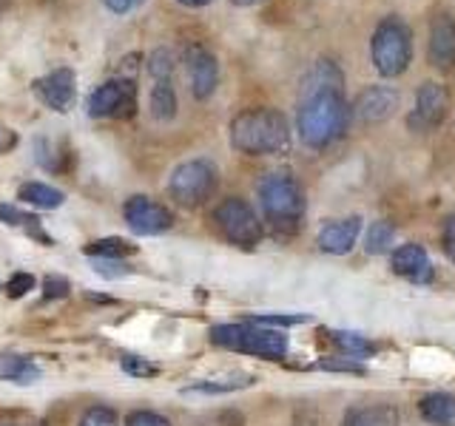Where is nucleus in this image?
<instances>
[{
    "label": "nucleus",
    "instance_id": "obj_1",
    "mask_svg": "<svg viewBox=\"0 0 455 426\" xmlns=\"http://www.w3.org/2000/svg\"><path fill=\"white\" fill-rule=\"evenodd\" d=\"M347 103L341 97V75L333 63H319L305 80L299 106V137L310 148H327L347 131Z\"/></svg>",
    "mask_w": 455,
    "mask_h": 426
},
{
    "label": "nucleus",
    "instance_id": "obj_2",
    "mask_svg": "<svg viewBox=\"0 0 455 426\" xmlns=\"http://www.w3.org/2000/svg\"><path fill=\"white\" fill-rule=\"evenodd\" d=\"M288 120L274 108H248L231 122V146L242 154H279L288 148Z\"/></svg>",
    "mask_w": 455,
    "mask_h": 426
},
{
    "label": "nucleus",
    "instance_id": "obj_3",
    "mask_svg": "<svg viewBox=\"0 0 455 426\" xmlns=\"http://www.w3.org/2000/svg\"><path fill=\"white\" fill-rule=\"evenodd\" d=\"M259 205L270 227L279 233H296L305 217V193L288 170L267 174L259 182Z\"/></svg>",
    "mask_w": 455,
    "mask_h": 426
},
{
    "label": "nucleus",
    "instance_id": "obj_4",
    "mask_svg": "<svg viewBox=\"0 0 455 426\" xmlns=\"http://www.w3.org/2000/svg\"><path fill=\"white\" fill-rule=\"evenodd\" d=\"M211 341L217 347L234 350V352H248L256 359L279 361L288 355V335L279 330H270L262 324H220L211 330Z\"/></svg>",
    "mask_w": 455,
    "mask_h": 426
},
{
    "label": "nucleus",
    "instance_id": "obj_5",
    "mask_svg": "<svg viewBox=\"0 0 455 426\" xmlns=\"http://www.w3.org/2000/svg\"><path fill=\"white\" fill-rule=\"evenodd\" d=\"M373 66L381 77H398L404 75L412 60V40L410 28L398 18H384L373 32Z\"/></svg>",
    "mask_w": 455,
    "mask_h": 426
},
{
    "label": "nucleus",
    "instance_id": "obj_6",
    "mask_svg": "<svg viewBox=\"0 0 455 426\" xmlns=\"http://www.w3.org/2000/svg\"><path fill=\"white\" fill-rule=\"evenodd\" d=\"M217 191V168L208 160H188L182 162L168 182V193L182 208H199Z\"/></svg>",
    "mask_w": 455,
    "mask_h": 426
},
{
    "label": "nucleus",
    "instance_id": "obj_7",
    "mask_svg": "<svg viewBox=\"0 0 455 426\" xmlns=\"http://www.w3.org/2000/svg\"><path fill=\"white\" fill-rule=\"evenodd\" d=\"M213 222H217L220 233L239 248H253L256 241L262 239L259 217H256V210L239 196L222 199V202L217 205V210H213Z\"/></svg>",
    "mask_w": 455,
    "mask_h": 426
},
{
    "label": "nucleus",
    "instance_id": "obj_8",
    "mask_svg": "<svg viewBox=\"0 0 455 426\" xmlns=\"http://www.w3.org/2000/svg\"><path fill=\"white\" fill-rule=\"evenodd\" d=\"M137 103V85L132 80H108L89 97L92 117H125L134 111Z\"/></svg>",
    "mask_w": 455,
    "mask_h": 426
},
{
    "label": "nucleus",
    "instance_id": "obj_9",
    "mask_svg": "<svg viewBox=\"0 0 455 426\" xmlns=\"http://www.w3.org/2000/svg\"><path fill=\"white\" fill-rule=\"evenodd\" d=\"M123 217H125V225L140 236L165 233L168 227L174 225L171 210L165 205H160V202H154V199H148V196H132V199H128V202L123 205Z\"/></svg>",
    "mask_w": 455,
    "mask_h": 426
},
{
    "label": "nucleus",
    "instance_id": "obj_10",
    "mask_svg": "<svg viewBox=\"0 0 455 426\" xmlns=\"http://www.w3.org/2000/svg\"><path fill=\"white\" fill-rule=\"evenodd\" d=\"M447 108H450V99H447L444 85H438V83H424L421 89H419L416 111H412L410 125L416 128V131H430V128H435V125L444 122Z\"/></svg>",
    "mask_w": 455,
    "mask_h": 426
},
{
    "label": "nucleus",
    "instance_id": "obj_11",
    "mask_svg": "<svg viewBox=\"0 0 455 426\" xmlns=\"http://www.w3.org/2000/svg\"><path fill=\"white\" fill-rule=\"evenodd\" d=\"M37 94L40 99L54 111H68L75 106L77 97V80L71 68H57L52 75H46L43 80H37Z\"/></svg>",
    "mask_w": 455,
    "mask_h": 426
},
{
    "label": "nucleus",
    "instance_id": "obj_12",
    "mask_svg": "<svg viewBox=\"0 0 455 426\" xmlns=\"http://www.w3.org/2000/svg\"><path fill=\"white\" fill-rule=\"evenodd\" d=\"M188 75H191V91L196 99H208L213 91H217L220 83V66L217 57H213L208 49L196 46L188 51Z\"/></svg>",
    "mask_w": 455,
    "mask_h": 426
},
{
    "label": "nucleus",
    "instance_id": "obj_13",
    "mask_svg": "<svg viewBox=\"0 0 455 426\" xmlns=\"http://www.w3.org/2000/svg\"><path fill=\"white\" fill-rule=\"evenodd\" d=\"M353 108L362 122H381L393 117V111L398 108V91L390 89V85H373V89L359 94Z\"/></svg>",
    "mask_w": 455,
    "mask_h": 426
},
{
    "label": "nucleus",
    "instance_id": "obj_14",
    "mask_svg": "<svg viewBox=\"0 0 455 426\" xmlns=\"http://www.w3.org/2000/svg\"><path fill=\"white\" fill-rule=\"evenodd\" d=\"M390 264H393V273H398L412 284H427L433 279L430 256H427L421 245H402L398 250H393Z\"/></svg>",
    "mask_w": 455,
    "mask_h": 426
},
{
    "label": "nucleus",
    "instance_id": "obj_15",
    "mask_svg": "<svg viewBox=\"0 0 455 426\" xmlns=\"http://www.w3.org/2000/svg\"><path fill=\"white\" fill-rule=\"evenodd\" d=\"M430 63L444 71L455 63V20L444 12L430 23Z\"/></svg>",
    "mask_w": 455,
    "mask_h": 426
},
{
    "label": "nucleus",
    "instance_id": "obj_16",
    "mask_svg": "<svg viewBox=\"0 0 455 426\" xmlns=\"http://www.w3.org/2000/svg\"><path fill=\"white\" fill-rule=\"evenodd\" d=\"M359 231H362V217H347V219H336V222H327L322 231H319V248L324 253H333V256H341V253H350L355 239H359Z\"/></svg>",
    "mask_w": 455,
    "mask_h": 426
},
{
    "label": "nucleus",
    "instance_id": "obj_17",
    "mask_svg": "<svg viewBox=\"0 0 455 426\" xmlns=\"http://www.w3.org/2000/svg\"><path fill=\"white\" fill-rule=\"evenodd\" d=\"M421 418L433 426H455V395L450 392H430L421 398Z\"/></svg>",
    "mask_w": 455,
    "mask_h": 426
},
{
    "label": "nucleus",
    "instance_id": "obj_18",
    "mask_svg": "<svg viewBox=\"0 0 455 426\" xmlns=\"http://www.w3.org/2000/svg\"><path fill=\"white\" fill-rule=\"evenodd\" d=\"M341 426H398V412L390 404H367L353 406Z\"/></svg>",
    "mask_w": 455,
    "mask_h": 426
},
{
    "label": "nucleus",
    "instance_id": "obj_19",
    "mask_svg": "<svg viewBox=\"0 0 455 426\" xmlns=\"http://www.w3.org/2000/svg\"><path fill=\"white\" fill-rule=\"evenodd\" d=\"M37 378H40V367L32 359H23V355H14V352H0V381L28 387V383H35Z\"/></svg>",
    "mask_w": 455,
    "mask_h": 426
},
{
    "label": "nucleus",
    "instance_id": "obj_20",
    "mask_svg": "<svg viewBox=\"0 0 455 426\" xmlns=\"http://www.w3.org/2000/svg\"><path fill=\"white\" fill-rule=\"evenodd\" d=\"M18 199L32 208H46V210H54L63 205V191L52 188L46 182H26L18 188Z\"/></svg>",
    "mask_w": 455,
    "mask_h": 426
},
{
    "label": "nucleus",
    "instance_id": "obj_21",
    "mask_svg": "<svg viewBox=\"0 0 455 426\" xmlns=\"http://www.w3.org/2000/svg\"><path fill=\"white\" fill-rule=\"evenodd\" d=\"M151 114H154V120H160V122L174 120V114H177V94H174V89H171L168 80H160V83L154 85V91H151Z\"/></svg>",
    "mask_w": 455,
    "mask_h": 426
},
{
    "label": "nucleus",
    "instance_id": "obj_22",
    "mask_svg": "<svg viewBox=\"0 0 455 426\" xmlns=\"http://www.w3.org/2000/svg\"><path fill=\"white\" fill-rule=\"evenodd\" d=\"M393 239H395V227L387 219H379V222L370 225V231L364 236V250L373 253V256H381L393 248Z\"/></svg>",
    "mask_w": 455,
    "mask_h": 426
},
{
    "label": "nucleus",
    "instance_id": "obj_23",
    "mask_svg": "<svg viewBox=\"0 0 455 426\" xmlns=\"http://www.w3.org/2000/svg\"><path fill=\"white\" fill-rule=\"evenodd\" d=\"M256 378L248 375V373H239V375H228V378H213V381H199V383H191L185 392H234V390H242V387H251Z\"/></svg>",
    "mask_w": 455,
    "mask_h": 426
},
{
    "label": "nucleus",
    "instance_id": "obj_24",
    "mask_svg": "<svg viewBox=\"0 0 455 426\" xmlns=\"http://www.w3.org/2000/svg\"><path fill=\"white\" fill-rule=\"evenodd\" d=\"M137 248L125 239H97L85 248V256H94V259H123V256H132Z\"/></svg>",
    "mask_w": 455,
    "mask_h": 426
},
{
    "label": "nucleus",
    "instance_id": "obj_25",
    "mask_svg": "<svg viewBox=\"0 0 455 426\" xmlns=\"http://www.w3.org/2000/svg\"><path fill=\"white\" fill-rule=\"evenodd\" d=\"M331 338L341 352L350 355V359H364V355L373 352V344L359 333H331Z\"/></svg>",
    "mask_w": 455,
    "mask_h": 426
},
{
    "label": "nucleus",
    "instance_id": "obj_26",
    "mask_svg": "<svg viewBox=\"0 0 455 426\" xmlns=\"http://www.w3.org/2000/svg\"><path fill=\"white\" fill-rule=\"evenodd\" d=\"M77 426H120V418L111 406H92L83 412Z\"/></svg>",
    "mask_w": 455,
    "mask_h": 426
},
{
    "label": "nucleus",
    "instance_id": "obj_27",
    "mask_svg": "<svg viewBox=\"0 0 455 426\" xmlns=\"http://www.w3.org/2000/svg\"><path fill=\"white\" fill-rule=\"evenodd\" d=\"M123 369H125L128 375H134V378H154V375H160V367L146 361V359H137V355H125Z\"/></svg>",
    "mask_w": 455,
    "mask_h": 426
},
{
    "label": "nucleus",
    "instance_id": "obj_28",
    "mask_svg": "<svg viewBox=\"0 0 455 426\" xmlns=\"http://www.w3.org/2000/svg\"><path fill=\"white\" fill-rule=\"evenodd\" d=\"M148 71L156 77V83H160V80H168V77H171V71H174V57H171V51L156 49V51L151 54Z\"/></svg>",
    "mask_w": 455,
    "mask_h": 426
},
{
    "label": "nucleus",
    "instance_id": "obj_29",
    "mask_svg": "<svg viewBox=\"0 0 455 426\" xmlns=\"http://www.w3.org/2000/svg\"><path fill=\"white\" fill-rule=\"evenodd\" d=\"M0 222L14 225V227H35L37 217L35 213H26L20 208H12V205H0Z\"/></svg>",
    "mask_w": 455,
    "mask_h": 426
},
{
    "label": "nucleus",
    "instance_id": "obj_30",
    "mask_svg": "<svg viewBox=\"0 0 455 426\" xmlns=\"http://www.w3.org/2000/svg\"><path fill=\"white\" fill-rule=\"evenodd\" d=\"M94 273L103 279H123L132 273V267L120 259H94Z\"/></svg>",
    "mask_w": 455,
    "mask_h": 426
},
{
    "label": "nucleus",
    "instance_id": "obj_31",
    "mask_svg": "<svg viewBox=\"0 0 455 426\" xmlns=\"http://www.w3.org/2000/svg\"><path fill=\"white\" fill-rule=\"evenodd\" d=\"M125 426H171V421L160 412H151V409H137L132 415L125 418Z\"/></svg>",
    "mask_w": 455,
    "mask_h": 426
},
{
    "label": "nucleus",
    "instance_id": "obj_32",
    "mask_svg": "<svg viewBox=\"0 0 455 426\" xmlns=\"http://www.w3.org/2000/svg\"><path fill=\"white\" fill-rule=\"evenodd\" d=\"M28 290H35V276L32 273H14L6 281V296L9 298H23Z\"/></svg>",
    "mask_w": 455,
    "mask_h": 426
},
{
    "label": "nucleus",
    "instance_id": "obj_33",
    "mask_svg": "<svg viewBox=\"0 0 455 426\" xmlns=\"http://www.w3.org/2000/svg\"><path fill=\"white\" fill-rule=\"evenodd\" d=\"M71 293V284L68 279H60V276H49L43 281V296L46 298H66Z\"/></svg>",
    "mask_w": 455,
    "mask_h": 426
},
{
    "label": "nucleus",
    "instance_id": "obj_34",
    "mask_svg": "<svg viewBox=\"0 0 455 426\" xmlns=\"http://www.w3.org/2000/svg\"><path fill=\"white\" fill-rule=\"evenodd\" d=\"M441 245H444V253L455 262V213H450L444 225H441Z\"/></svg>",
    "mask_w": 455,
    "mask_h": 426
},
{
    "label": "nucleus",
    "instance_id": "obj_35",
    "mask_svg": "<svg viewBox=\"0 0 455 426\" xmlns=\"http://www.w3.org/2000/svg\"><path fill=\"white\" fill-rule=\"evenodd\" d=\"M307 316H256L253 324L262 327H293V324H305Z\"/></svg>",
    "mask_w": 455,
    "mask_h": 426
},
{
    "label": "nucleus",
    "instance_id": "obj_36",
    "mask_svg": "<svg viewBox=\"0 0 455 426\" xmlns=\"http://www.w3.org/2000/svg\"><path fill=\"white\" fill-rule=\"evenodd\" d=\"M319 369H339V373H364V367L362 364H355V361H319Z\"/></svg>",
    "mask_w": 455,
    "mask_h": 426
},
{
    "label": "nucleus",
    "instance_id": "obj_37",
    "mask_svg": "<svg viewBox=\"0 0 455 426\" xmlns=\"http://www.w3.org/2000/svg\"><path fill=\"white\" fill-rule=\"evenodd\" d=\"M103 4L114 12V14H128V12H134L140 9L146 0H103Z\"/></svg>",
    "mask_w": 455,
    "mask_h": 426
},
{
    "label": "nucleus",
    "instance_id": "obj_38",
    "mask_svg": "<svg viewBox=\"0 0 455 426\" xmlns=\"http://www.w3.org/2000/svg\"><path fill=\"white\" fill-rule=\"evenodd\" d=\"M14 146V134L9 131V128L0 125V151H9Z\"/></svg>",
    "mask_w": 455,
    "mask_h": 426
},
{
    "label": "nucleus",
    "instance_id": "obj_39",
    "mask_svg": "<svg viewBox=\"0 0 455 426\" xmlns=\"http://www.w3.org/2000/svg\"><path fill=\"white\" fill-rule=\"evenodd\" d=\"M180 4H185V6H205L208 0H180Z\"/></svg>",
    "mask_w": 455,
    "mask_h": 426
},
{
    "label": "nucleus",
    "instance_id": "obj_40",
    "mask_svg": "<svg viewBox=\"0 0 455 426\" xmlns=\"http://www.w3.org/2000/svg\"><path fill=\"white\" fill-rule=\"evenodd\" d=\"M236 6H256V4H262V0H234Z\"/></svg>",
    "mask_w": 455,
    "mask_h": 426
}]
</instances>
